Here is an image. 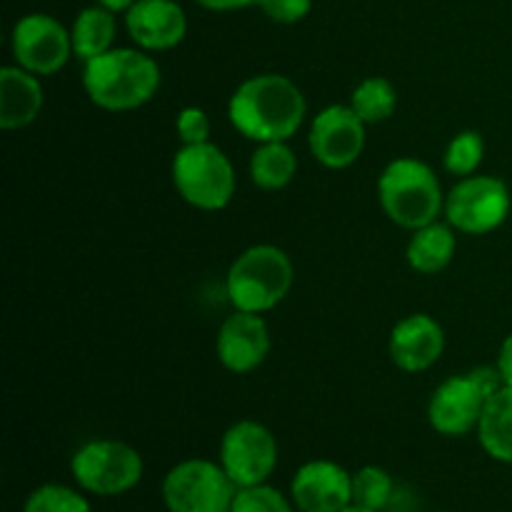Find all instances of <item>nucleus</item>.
<instances>
[{"label":"nucleus","instance_id":"a211bd4d","mask_svg":"<svg viewBox=\"0 0 512 512\" xmlns=\"http://www.w3.org/2000/svg\"><path fill=\"white\" fill-rule=\"evenodd\" d=\"M455 250H458V230L445 220L423 225L413 230L405 248L408 265L420 275H438L453 263Z\"/></svg>","mask_w":512,"mask_h":512},{"label":"nucleus","instance_id":"4468645a","mask_svg":"<svg viewBox=\"0 0 512 512\" xmlns=\"http://www.w3.org/2000/svg\"><path fill=\"white\" fill-rule=\"evenodd\" d=\"M270 345H273L270 328L263 315L233 310V315L220 323L215 355L225 370L235 375H248L268 360Z\"/></svg>","mask_w":512,"mask_h":512},{"label":"nucleus","instance_id":"9d476101","mask_svg":"<svg viewBox=\"0 0 512 512\" xmlns=\"http://www.w3.org/2000/svg\"><path fill=\"white\" fill-rule=\"evenodd\" d=\"M10 53L15 65L38 78L55 75L75 58L70 30L48 13H28L13 25Z\"/></svg>","mask_w":512,"mask_h":512},{"label":"nucleus","instance_id":"423d86ee","mask_svg":"<svg viewBox=\"0 0 512 512\" xmlns=\"http://www.w3.org/2000/svg\"><path fill=\"white\" fill-rule=\"evenodd\" d=\"M143 473V455L123 440H88L70 458V475L75 485L100 498H118L130 493L140 485Z\"/></svg>","mask_w":512,"mask_h":512},{"label":"nucleus","instance_id":"6ab92c4d","mask_svg":"<svg viewBox=\"0 0 512 512\" xmlns=\"http://www.w3.org/2000/svg\"><path fill=\"white\" fill-rule=\"evenodd\" d=\"M115 35H118V20H115L113 10L103 8L98 3L83 8L75 15L73 28H70L73 55L83 60V63H88V60L115 48Z\"/></svg>","mask_w":512,"mask_h":512},{"label":"nucleus","instance_id":"4be33fe9","mask_svg":"<svg viewBox=\"0 0 512 512\" xmlns=\"http://www.w3.org/2000/svg\"><path fill=\"white\" fill-rule=\"evenodd\" d=\"M348 105L360 115L365 125L383 123V120L393 118L398 110V90L383 75H370L363 83L355 85Z\"/></svg>","mask_w":512,"mask_h":512},{"label":"nucleus","instance_id":"2f4dec72","mask_svg":"<svg viewBox=\"0 0 512 512\" xmlns=\"http://www.w3.org/2000/svg\"><path fill=\"white\" fill-rule=\"evenodd\" d=\"M343 512H380V510H370V508H363V505H348Z\"/></svg>","mask_w":512,"mask_h":512},{"label":"nucleus","instance_id":"bb28decb","mask_svg":"<svg viewBox=\"0 0 512 512\" xmlns=\"http://www.w3.org/2000/svg\"><path fill=\"white\" fill-rule=\"evenodd\" d=\"M175 133L183 145L210 143V118L198 105H188L175 115Z\"/></svg>","mask_w":512,"mask_h":512},{"label":"nucleus","instance_id":"0eeeda50","mask_svg":"<svg viewBox=\"0 0 512 512\" xmlns=\"http://www.w3.org/2000/svg\"><path fill=\"white\" fill-rule=\"evenodd\" d=\"M238 485L223 465L205 458L180 460L165 473L160 495L168 512H230Z\"/></svg>","mask_w":512,"mask_h":512},{"label":"nucleus","instance_id":"1a4fd4ad","mask_svg":"<svg viewBox=\"0 0 512 512\" xmlns=\"http://www.w3.org/2000/svg\"><path fill=\"white\" fill-rule=\"evenodd\" d=\"M280 448L273 430L258 420H238L220 438L218 463L238 488L268 483L278 468Z\"/></svg>","mask_w":512,"mask_h":512},{"label":"nucleus","instance_id":"9b49d317","mask_svg":"<svg viewBox=\"0 0 512 512\" xmlns=\"http://www.w3.org/2000/svg\"><path fill=\"white\" fill-rule=\"evenodd\" d=\"M365 128L350 105H328L313 118L308 130L310 155L330 170H343L358 163L365 150Z\"/></svg>","mask_w":512,"mask_h":512},{"label":"nucleus","instance_id":"dca6fc26","mask_svg":"<svg viewBox=\"0 0 512 512\" xmlns=\"http://www.w3.org/2000/svg\"><path fill=\"white\" fill-rule=\"evenodd\" d=\"M388 353L403 373H425L445 353V330L433 315L413 313L390 330Z\"/></svg>","mask_w":512,"mask_h":512},{"label":"nucleus","instance_id":"5701e85b","mask_svg":"<svg viewBox=\"0 0 512 512\" xmlns=\"http://www.w3.org/2000/svg\"><path fill=\"white\" fill-rule=\"evenodd\" d=\"M395 498V480L380 465H363L353 473V503L383 512Z\"/></svg>","mask_w":512,"mask_h":512},{"label":"nucleus","instance_id":"7c9ffc66","mask_svg":"<svg viewBox=\"0 0 512 512\" xmlns=\"http://www.w3.org/2000/svg\"><path fill=\"white\" fill-rule=\"evenodd\" d=\"M95 3L103 5V8H108V10H113V13L118 15V13H128V10L133 8L138 0H95Z\"/></svg>","mask_w":512,"mask_h":512},{"label":"nucleus","instance_id":"20e7f679","mask_svg":"<svg viewBox=\"0 0 512 512\" xmlns=\"http://www.w3.org/2000/svg\"><path fill=\"white\" fill-rule=\"evenodd\" d=\"M378 200L383 213L410 233L440 220L445 210L440 178L418 158H395L385 165L378 180Z\"/></svg>","mask_w":512,"mask_h":512},{"label":"nucleus","instance_id":"f257e3e1","mask_svg":"<svg viewBox=\"0 0 512 512\" xmlns=\"http://www.w3.org/2000/svg\"><path fill=\"white\" fill-rule=\"evenodd\" d=\"M308 115V100L293 78L260 73L245 78L228 100V118L253 143L290 140Z\"/></svg>","mask_w":512,"mask_h":512},{"label":"nucleus","instance_id":"a878e982","mask_svg":"<svg viewBox=\"0 0 512 512\" xmlns=\"http://www.w3.org/2000/svg\"><path fill=\"white\" fill-rule=\"evenodd\" d=\"M230 512H298L290 495H283L273 485H250L238 488Z\"/></svg>","mask_w":512,"mask_h":512},{"label":"nucleus","instance_id":"f8f14e48","mask_svg":"<svg viewBox=\"0 0 512 512\" xmlns=\"http://www.w3.org/2000/svg\"><path fill=\"white\" fill-rule=\"evenodd\" d=\"M490 395L473 373L450 375L433 390L428 403L430 428L445 438H463L478 430Z\"/></svg>","mask_w":512,"mask_h":512},{"label":"nucleus","instance_id":"2eb2a0df","mask_svg":"<svg viewBox=\"0 0 512 512\" xmlns=\"http://www.w3.org/2000/svg\"><path fill=\"white\" fill-rule=\"evenodd\" d=\"M125 30L135 48L163 53L185 40L188 15L178 0H138L125 13Z\"/></svg>","mask_w":512,"mask_h":512},{"label":"nucleus","instance_id":"7ed1b4c3","mask_svg":"<svg viewBox=\"0 0 512 512\" xmlns=\"http://www.w3.org/2000/svg\"><path fill=\"white\" fill-rule=\"evenodd\" d=\"M295 268L283 248L270 243L250 245L230 263L225 275V295L243 313H268L288 298Z\"/></svg>","mask_w":512,"mask_h":512},{"label":"nucleus","instance_id":"c85d7f7f","mask_svg":"<svg viewBox=\"0 0 512 512\" xmlns=\"http://www.w3.org/2000/svg\"><path fill=\"white\" fill-rule=\"evenodd\" d=\"M495 368L500 370V378H503L505 388H512V333L500 343L498 350V363Z\"/></svg>","mask_w":512,"mask_h":512},{"label":"nucleus","instance_id":"412c9836","mask_svg":"<svg viewBox=\"0 0 512 512\" xmlns=\"http://www.w3.org/2000/svg\"><path fill=\"white\" fill-rule=\"evenodd\" d=\"M248 173L260 190H283L298 175V155L290 148L288 140L258 143V148L250 155Z\"/></svg>","mask_w":512,"mask_h":512},{"label":"nucleus","instance_id":"f03ea898","mask_svg":"<svg viewBox=\"0 0 512 512\" xmlns=\"http://www.w3.org/2000/svg\"><path fill=\"white\" fill-rule=\"evenodd\" d=\"M160 80L158 60L140 48H113L83 63L85 95L108 113L143 108L160 90Z\"/></svg>","mask_w":512,"mask_h":512},{"label":"nucleus","instance_id":"39448f33","mask_svg":"<svg viewBox=\"0 0 512 512\" xmlns=\"http://www.w3.org/2000/svg\"><path fill=\"white\" fill-rule=\"evenodd\" d=\"M170 178L180 198L205 213L228 208L238 183L230 158L213 143L183 145L173 155Z\"/></svg>","mask_w":512,"mask_h":512},{"label":"nucleus","instance_id":"aec40b11","mask_svg":"<svg viewBox=\"0 0 512 512\" xmlns=\"http://www.w3.org/2000/svg\"><path fill=\"white\" fill-rule=\"evenodd\" d=\"M480 448L493 460L512 465V388H500L488 398L478 425Z\"/></svg>","mask_w":512,"mask_h":512},{"label":"nucleus","instance_id":"c756f323","mask_svg":"<svg viewBox=\"0 0 512 512\" xmlns=\"http://www.w3.org/2000/svg\"><path fill=\"white\" fill-rule=\"evenodd\" d=\"M203 8L215 10V13H230V10L248 8V5H255V0H195Z\"/></svg>","mask_w":512,"mask_h":512},{"label":"nucleus","instance_id":"cd10ccee","mask_svg":"<svg viewBox=\"0 0 512 512\" xmlns=\"http://www.w3.org/2000/svg\"><path fill=\"white\" fill-rule=\"evenodd\" d=\"M263 15L278 25H295L308 18L313 0H255Z\"/></svg>","mask_w":512,"mask_h":512},{"label":"nucleus","instance_id":"b1692460","mask_svg":"<svg viewBox=\"0 0 512 512\" xmlns=\"http://www.w3.org/2000/svg\"><path fill=\"white\" fill-rule=\"evenodd\" d=\"M23 512H93L85 490L63 483H45L25 498Z\"/></svg>","mask_w":512,"mask_h":512},{"label":"nucleus","instance_id":"393cba45","mask_svg":"<svg viewBox=\"0 0 512 512\" xmlns=\"http://www.w3.org/2000/svg\"><path fill=\"white\" fill-rule=\"evenodd\" d=\"M485 158V140L478 130H460L453 135L443 155V165L455 178H468L475 175L483 165Z\"/></svg>","mask_w":512,"mask_h":512},{"label":"nucleus","instance_id":"f3484780","mask_svg":"<svg viewBox=\"0 0 512 512\" xmlns=\"http://www.w3.org/2000/svg\"><path fill=\"white\" fill-rule=\"evenodd\" d=\"M43 103L45 93L38 75L28 73L15 63L0 68V128H28L38 120Z\"/></svg>","mask_w":512,"mask_h":512},{"label":"nucleus","instance_id":"6e6552de","mask_svg":"<svg viewBox=\"0 0 512 512\" xmlns=\"http://www.w3.org/2000/svg\"><path fill=\"white\" fill-rule=\"evenodd\" d=\"M512 210V195L505 180L495 175L460 178L445 195V220L463 235H488L505 225Z\"/></svg>","mask_w":512,"mask_h":512},{"label":"nucleus","instance_id":"ddd939ff","mask_svg":"<svg viewBox=\"0 0 512 512\" xmlns=\"http://www.w3.org/2000/svg\"><path fill=\"white\" fill-rule=\"evenodd\" d=\"M290 500L298 512H343L353 505V473L335 460H310L295 470Z\"/></svg>","mask_w":512,"mask_h":512}]
</instances>
